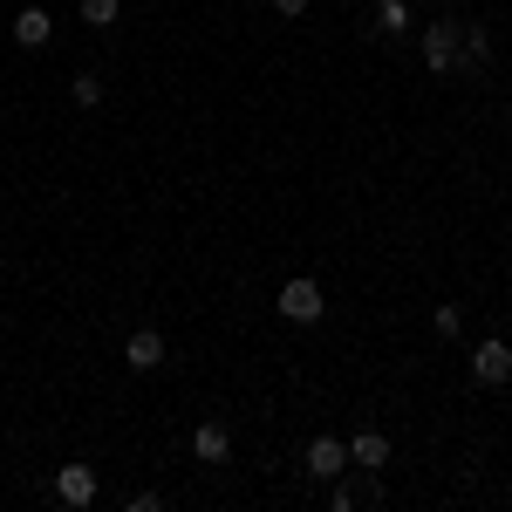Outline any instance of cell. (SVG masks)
<instances>
[{
  "instance_id": "obj_12",
  "label": "cell",
  "mask_w": 512,
  "mask_h": 512,
  "mask_svg": "<svg viewBox=\"0 0 512 512\" xmlns=\"http://www.w3.org/2000/svg\"><path fill=\"white\" fill-rule=\"evenodd\" d=\"M117 0H82V21H89V28H117Z\"/></svg>"
},
{
  "instance_id": "obj_11",
  "label": "cell",
  "mask_w": 512,
  "mask_h": 512,
  "mask_svg": "<svg viewBox=\"0 0 512 512\" xmlns=\"http://www.w3.org/2000/svg\"><path fill=\"white\" fill-rule=\"evenodd\" d=\"M403 28H410V7L403 0H383L376 7V35H403Z\"/></svg>"
},
{
  "instance_id": "obj_13",
  "label": "cell",
  "mask_w": 512,
  "mask_h": 512,
  "mask_svg": "<svg viewBox=\"0 0 512 512\" xmlns=\"http://www.w3.org/2000/svg\"><path fill=\"white\" fill-rule=\"evenodd\" d=\"M76 103H82V110L103 103V76H96V69H82V76H76Z\"/></svg>"
},
{
  "instance_id": "obj_10",
  "label": "cell",
  "mask_w": 512,
  "mask_h": 512,
  "mask_svg": "<svg viewBox=\"0 0 512 512\" xmlns=\"http://www.w3.org/2000/svg\"><path fill=\"white\" fill-rule=\"evenodd\" d=\"M492 62V35L478 28V21H465V41H458V69H485Z\"/></svg>"
},
{
  "instance_id": "obj_9",
  "label": "cell",
  "mask_w": 512,
  "mask_h": 512,
  "mask_svg": "<svg viewBox=\"0 0 512 512\" xmlns=\"http://www.w3.org/2000/svg\"><path fill=\"white\" fill-rule=\"evenodd\" d=\"M192 458H205V465H226V458H233V437L219 431V424H198V437H192Z\"/></svg>"
},
{
  "instance_id": "obj_5",
  "label": "cell",
  "mask_w": 512,
  "mask_h": 512,
  "mask_svg": "<svg viewBox=\"0 0 512 512\" xmlns=\"http://www.w3.org/2000/svg\"><path fill=\"white\" fill-rule=\"evenodd\" d=\"M55 499H62V506H89V499H96V472H89V465H62V472H55Z\"/></svg>"
},
{
  "instance_id": "obj_4",
  "label": "cell",
  "mask_w": 512,
  "mask_h": 512,
  "mask_svg": "<svg viewBox=\"0 0 512 512\" xmlns=\"http://www.w3.org/2000/svg\"><path fill=\"white\" fill-rule=\"evenodd\" d=\"M472 376L485 383V390H499V383L512 376V349H506V342H478V349H472Z\"/></svg>"
},
{
  "instance_id": "obj_16",
  "label": "cell",
  "mask_w": 512,
  "mask_h": 512,
  "mask_svg": "<svg viewBox=\"0 0 512 512\" xmlns=\"http://www.w3.org/2000/svg\"><path fill=\"white\" fill-rule=\"evenodd\" d=\"M280 14H287V21H294V14H308V0H274Z\"/></svg>"
},
{
  "instance_id": "obj_14",
  "label": "cell",
  "mask_w": 512,
  "mask_h": 512,
  "mask_svg": "<svg viewBox=\"0 0 512 512\" xmlns=\"http://www.w3.org/2000/svg\"><path fill=\"white\" fill-rule=\"evenodd\" d=\"M355 499H362V492H355V485H342V478H335V492H328V506H335V512H355Z\"/></svg>"
},
{
  "instance_id": "obj_3",
  "label": "cell",
  "mask_w": 512,
  "mask_h": 512,
  "mask_svg": "<svg viewBox=\"0 0 512 512\" xmlns=\"http://www.w3.org/2000/svg\"><path fill=\"white\" fill-rule=\"evenodd\" d=\"M301 465H308V478H321V485H335V478L349 472V444H342V437H315V444L301 451Z\"/></svg>"
},
{
  "instance_id": "obj_15",
  "label": "cell",
  "mask_w": 512,
  "mask_h": 512,
  "mask_svg": "<svg viewBox=\"0 0 512 512\" xmlns=\"http://www.w3.org/2000/svg\"><path fill=\"white\" fill-rule=\"evenodd\" d=\"M431 328L444 335V342H451V335H458V308H437V315H431Z\"/></svg>"
},
{
  "instance_id": "obj_7",
  "label": "cell",
  "mask_w": 512,
  "mask_h": 512,
  "mask_svg": "<svg viewBox=\"0 0 512 512\" xmlns=\"http://www.w3.org/2000/svg\"><path fill=\"white\" fill-rule=\"evenodd\" d=\"M48 35H55V14H48V7H21V14H14V41H21V48H41Z\"/></svg>"
},
{
  "instance_id": "obj_8",
  "label": "cell",
  "mask_w": 512,
  "mask_h": 512,
  "mask_svg": "<svg viewBox=\"0 0 512 512\" xmlns=\"http://www.w3.org/2000/svg\"><path fill=\"white\" fill-rule=\"evenodd\" d=\"M349 465H362V472H383V465H390V437L383 431H362L349 444Z\"/></svg>"
},
{
  "instance_id": "obj_2",
  "label": "cell",
  "mask_w": 512,
  "mask_h": 512,
  "mask_svg": "<svg viewBox=\"0 0 512 512\" xmlns=\"http://www.w3.org/2000/svg\"><path fill=\"white\" fill-rule=\"evenodd\" d=\"M274 308L287 321H321L328 315V294H321V280H287V287L274 294Z\"/></svg>"
},
{
  "instance_id": "obj_6",
  "label": "cell",
  "mask_w": 512,
  "mask_h": 512,
  "mask_svg": "<svg viewBox=\"0 0 512 512\" xmlns=\"http://www.w3.org/2000/svg\"><path fill=\"white\" fill-rule=\"evenodd\" d=\"M123 362H130V369H158L164 362V335L158 328H137V335L123 342Z\"/></svg>"
},
{
  "instance_id": "obj_1",
  "label": "cell",
  "mask_w": 512,
  "mask_h": 512,
  "mask_svg": "<svg viewBox=\"0 0 512 512\" xmlns=\"http://www.w3.org/2000/svg\"><path fill=\"white\" fill-rule=\"evenodd\" d=\"M458 41H465V21H458V14H444V21L424 28V62H431L437 76H451V69H458Z\"/></svg>"
}]
</instances>
